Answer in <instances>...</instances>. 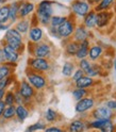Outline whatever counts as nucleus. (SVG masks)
Listing matches in <instances>:
<instances>
[{"label": "nucleus", "mask_w": 116, "mask_h": 132, "mask_svg": "<svg viewBox=\"0 0 116 132\" xmlns=\"http://www.w3.org/2000/svg\"><path fill=\"white\" fill-rule=\"evenodd\" d=\"M83 76H84V72H83V71H82V70L79 68V69H77L76 71H74V73H72L71 78H72V81L76 82V81H78L80 78H82Z\"/></svg>", "instance_id": "nucleus-37"}, {"label": "nucleus", "mask_w": 116, "mask_h": 132, "mask_svg": "<svg viewBox=\"0 0 116 132\" xmlns=\"http://www.w3.org/2000/svg\"><path fill=\"white\" fill-rule=\"evenodd\" d=\"M35 10V4L29 0H19L18 9V19L27 18L28 16Z\"/></svg>", "instance_id": "nucleus-10"}, {"label": "nucleus", "mask_w": 116, "mask_h": 132, "mask_svg": "<svg viewBox=\"0 0 116 132\" xmlns=\"http://www.w3.org/2000/svg\"><path fill=\"white\" fill-rule=\"evenodd\" d=\"M87 36H88V32L84 26H78L76 29H74L73 40H76L78 43H82L83 40L87 39Z\"/></svg>", "instance_id": "nucleus-17"}, {"label": "nucleus", "mask_w": 116, "mask_h": 132, "mask_svg": "<svg viewBox=\"0 0 116 132\" xmlns=\"http://www.w3.org/2000/svg\"><path fill=\"white\" fill-rule=\"evenodd\" d=\"M29 53L32 57H39V59H48L51 55L52 47L50 44L46 42H39L37 44H33L29 42Z\"/></svg>", "instance_id": "nucleus-3"}, {"label": "nucleus", "mask_w": 116, "mask_h": 132, "mask_svg": "<svg viewBox=\"0 0 116 132\" xmlns=\"http://www.w3.org/2000/svg\"><path fill=\"white\" fill-rule=\"evenodd\" d=\"M66 19H67V16L52 15L51 18H50V23H49V26H51L53 28H57V27H60Z\"/></svg>", "instance_id": "nucleus-28"}, {"label": "nucleus", "mask_w": 116, "mask_h": 132, "mask_svg": "<svg viewBox=\"0 0 116 132\" xmlns=\"http://www.w3.org/2000/svg\"><path fill=\"white\" fill-rule=\"evenodd\" d=\"M5 103H4V101L3 100H1L0 101V118L2 117V114H3V111H4V109H5Z\"/></svg>", "instance_id": "nucleus-42"}, {"label": "nucleus", "mask_w": 116, "mask_h": 132, "mask_svg": "<svg viewBox=\"0 0 116 132\" xmlns=\"http://www.w3.org/2000/svg\"><path fill=\"white\" fill-rule=\"evenodd\" d=\"M18 9H19V0L10 3V14L9 20L11 22H16L18 19Z\"/></svg>", "instance_id": "nucleus-21"}, {"label": "nucleus", "mask_w": 116, "mask_h": 132, "mask_svg": "<svg viewBox=\"0 0 116 132\" xmlns=\"http://www.w3.org/2000/svg\"><path fill=\"white\" fill-rule=\"evenodd\" d=\"M70 7L74 15L81 16V17H84L89 12V4L83 1V0H74V1L71 2Z\"/></svg>", "instance_id": "nucleus-9"}, {"label": "nucleus", "mask_w": 116, "mask_h": 132, "mask_svg": "<svg viewBox=\"0 0 116 132\" xmlns=\"http://www.w3.org/2000/svg\"><path fill=\"white\" fill-rule=\"evenodd\" d=\"M114 1V0H101V2H100V4H99L98 6H96V11H104V10H106L107 7H109L111 4H112V2Z\"/></svg>", "instance_id": "nucleus-35"}, {"label": "nucleus", "mask_w": 116, "mask_h": 132, "mask_svg": "<svg viewBox=\"0 0 116 132\" xmlns=\"http://www.w3.org/2000/svg\"><path fill=\"white\" fill-rule=\"evenodd\" d=\"M30 27H31L30 20L27 19V18H23V19H19L18 21H16L15 26H14V29L16 31H18L20 34L22 35V34H26V33L29 32Z\"/></svg>", "instance_id": "nucleus-18"}, {"label": "nucleus", "mask_w": 116, "mask_h": 132, "mask_svg": "<svg viewBox=\"0 0 116 132\" xmlns=\"http://www.w3.org/2000/svg\"><path fill=\"white\" fill-rule=\"evenodd\" d=\"M94 84V80L93 78L87 77V76H83L82 78H80L78 81L74 82V85H76V88H86L89 87Z\"/></svg>", "instance_id": "nucleus-23"}, {"label": "nucleus", "mask_w": 116, "mask_h": 132, "mask_svg": "<svg viewBox=\"0 0 116 132\" xmlns=\"http://www.w3.org/2000/svg\"><path fill=\"white\" fill-rule=\"evenodd\" d=\"M15 109H16L15 104H13V105H6L4 111H3V114H2L1 118H3L4 120H10L13 117H15Z\"/></svg>", "instance_id": "nucleus-27"}, {"label": "nucleus", "mask_w": 116, "mask_h": 132, "mask_svg": "<svg viewBox=\"0 0 116 132\" xmlns=\"http://www.w3.org/2000/svg\"><path fill=\"white\" fill-rule=\"evenodd\" d=\"M6 2H7V0H0V5L1 4H6Z\"/></svg>", "instance_id": "nucleus-47"}, {"label": "nucleus", "mask_w": 116, "mask_h": 132, "mask_svg": "<svg viewBox=\"0 0 116 132\" xmlns=\"http://www.w3.org/2000/svg\"><path fill=\"white\" fill-rule=\"evenodd\" d=\"M106 108L111 110H116V100H110L106 102Z\"/></svg>", "instance_id": "nucleus-41"}, {"label": "nucleus", "mask_w": 116, "mask_h": 132, "mask_svg": "<svg viewBox=\"0 0 116 132\" xmlns=\"http://www.w3.org/2000/svg\"><path fill=\"white\" fill-rule=\"evenodd\" d=\"M17 92L23 98V104H26L28 101H30L35 96V89L31 86V84L27 80H22L20 82Z\"/></svg>", "instance_id": "nucleus-7"}, {"label": "nucleus", "mask_w": 116, "mask_h": 132, "mask_svg": "<svg viewBox=\"0 0 116 132\" xmlns=\"http://www.w3.org/2000/svg\"><path fill=\"white\" fill-rule=\"evenodd\" d=\"M94 104H95V101L92 97H84L77 102L76 111L78 113H84V112L92 109L94 106Z\"/></svg>", "instance_id": "nucleus-12"}, {"label": "nucleus", "mask_w": 116, "mask_h": 132, "mask_svg": "<svg viewBox=\"0 0 116 132\" xmlns=\"http://www.w3.org/2000/svg\"><path fill=\"white\" fill-rule=\"evenodd\" d=\"M30 69L37 72H45L50 69V62L48 59H39V57H30L28 61Z\"/></svg>", "instance_id": "nucleus-5"}, {"label": "nucleus", "mask_w": 116, "mask_h": 132, "mask_svg": "<svg viewBox=\"0 0 116 132\" xmlns=\"http://www.w3.org/2000/svg\"><path fill=\"white\" fill-rule=\"evenodd\" d=\"M96 26V13L95 11H89L84 16V27L93 28Z\"/></svg>", "instance_id": "nucleus-25"}, {"label": "nucleus", "mask_w": 116, "mask_h": 132, "mask_svg": "<svg viewBox=\"0 0 116 132\" xmlns=\"http://www.w3.org/2000/svg\"><path fill=\"white\" fill-rule=\"evenodd\" d=\"M102 53V48L100 46H93L92 48L88 50V54H89V59L92 61H96L99 56Z\"/></svg>", "instance_id": "nucleus-30"}, {"label": "nucleus", "mask_w": 116, "mask_h": 132, "mask_svg": "<svg viewBox=\"0 0 116 132\" xmlns=\"http://www.w3.org/2000/svg\"><path fill=\"white\" fill-rule=\"evenodd\" d=\"M22 39H23L22 35L18 31H16L14 28H10L6 30L2 42L6 45H9L11 48H13L14 50L17 51L19 54H21L24 50V44H23Z\"/></svg>", "instance_id": "nucleus-2"}, {"label": "nucleus", "mask_w": 116, "mask_h": 132, "mask_svg": "<svg viewBox=\"0 0 116 132\" xmlns=\"http://www.w3.org/2000/svg\"><path fill=\"white\" fill-rule=\"evenodd\" d=\"M7 29H10V24H7V23H2V24H0V31H6Z\"/></svg>", "instance_id": "nucleus-43"}, {"label": "nucleus", "mask_w": 116, "mask_h": 132, "mask_svg": "<svg viewBox=\"0 0 116 132\" xmlns=\"http://www.w3.org/2000/svg\"><path fill=\"white\" fill-rule=\"evenodd\" d=\"M112 17V14L106 11H100L96 13V26L99 28H103L109 23L110 19Z\"/></svg>", "instance_id": "nucleus-14"}, {"label": "nucleus", "mask_w": 116, "mask_h": 132, "mask_svg": "<svg viewBox=\"0 0 116 132\" xmlns=\"http://www.w3.org/2000/svg\"><path fill=\"white\" fill-rule=\"evenodd\" d=\"M29 40L33 44H37L39 42H42L43 36H44V32L43 29L36 26V27H30L29 30Z\"/></svg>", "instance_id": "nucleus-13"}, {"label": "nucleus", "mask_w": 116, "mask_h": 132, "mask_svg": "<svg viewBox=\"0 0 116 132\" xmlns=\"http://www.w3.org/2000/svg\"><path fill=\"white\" fill-rule=\"evenodd\" d=\"M85 128H86L85 122L83 120L77 119V120H73L69 123L68 132H83Z\"/></svg>", "instance_id": "nucleus-22"}, {"label": "nucleus", "mask_w": 116, "mask_h": 132, "mask_svg": "<svg viewBox=\"0 0 116 132\" xmlns=\"http://www.w3.org/2000/svg\"><path fill=\"white\" fill-rule=\"evenodd\" d=\"M15 116L17 117L19 121H23L24 119H27L29 116V110L27 109V106L24 104H18L16 105L15 109Z\"/></svg>", "instance_id": "nucleus-20"}, {"label": "nucleus", "mask_w": 116, "mask_h": 132, "mask_svg": "<svg viewBox=\"0 0 116 132\" xmlns=\"http://www.w3.org/2000/svg\"><path fill=\"white\" fill-rule=\"evenodd\" d=\"M47 127L44 122H36V123H33V125H30L26 132H35V131H39V130H45Z\"/></svg>", "instance_id": "nucleus-34"}, {"label": "nucleus", "mask_w": 116, "mask_h": 132, "mask_svg": "<svg viewBox=\"0 0 116 132\" xmlns=\"http://www.w3.org/2000/svg\"><path fill=\"white\" fill-rule=\"evenodd\" d=\"M45 132H64V130L60 127H55V126H51V127H47L45 129Z\"/></svg>", "instance_id": "nucleus-38"}, {"label": "nucleus", "mask_w": 116, "mask_h": 132, "mask_svg": "<svg viewBox=\"0 0 116 132\" xmlns=\"http://www.w3.org/2000/svg\"><path fill=\"white\" fill-rule=\"evenodd\" d=\"M93 116L97 119H110L112 117V111L106 106H101L93 112Z\"/></svg>", "instance_id": "nucleus-16"}, {"label": "nucleus", "mask_w": 116, "mask_h": 132, "mask_svg": "<svg viewBox=\"0 0 116 132\" xmlns=\"http://www.w3.org/2000/svg\"><path fill=\"white\" fill-rule=\"evenodd\" d=\"M2 51H3V56H4V60L7 63H14L16 64L19 60V53L17 51H15L13 48H11L9 45H6L2 42Z\"/></svg>", "instance_id": "nucleus-11"}, {"label": "nucleus", "mask_w": 116, "mask_h": 132, "mask_svg": "<svg viewBox=\"0 0 116 132\" xmlns=\"http://www.w3.org/2000/svg\"><path fill=\"white\" fill-rule=\"evenodd\" d=\"M36 17L38 23L42 26L48 27L50 23V18L53 15V2L50 0H43L40 1L36 7Z\"/></svg>", "instance_id": "nucleus-1"}, {"label": "nucleus", "mask_w": 116, "mask_h": 132, "mask_svg": "<svg viewBox=\"0 0 116 132\" xmlns=\"http://www.w3.org/2000/svg\"><path fill=\"white\" fill-rule=\"evenodd\" d=\"M3 63H5V60H4V57H3V56H1V55H0V64H3Z\"/></svg>", "instance_id": "nucleus-46"}, {"label": "nucleus", "mask_w": 116, "mask_h": 132, "mask_svg": "<svg viewBox=\"0 0 116 132\" xmlns=\"http://www.w3.org/2000/svg\"><path fill=\"white\" fill-rule=\"evenodd\" d=\"M9 14H10V4H3L0 7V24L6 23L9 21Z\"/></svg>", "instance_id": "nucleus-26"}, {"label": "nucleus", "mask_w": 116, "mask_h": 132, "mask_svg": "<svg viewBox=\"0 0 116 132\" xmlns=\"http://www.w3.org/2000/svg\"><path fill=\"white\" fill-rule=\"evenodd\" d=\"M48 28H49V33H50L52 36L59 37V34H57V29H56V28H53V27H51V26H48ZM59 38H60V37H59Z\"/></svg>", "instance_id": "nucleus-40"}, {"label": "nucleus", "mask_w": 116, "mask_h": 132, "mask_svg": "<svg viewBox=\"0 0 116 132\" xmlns=\"http://www.w3.org/2000/svg\"><path fill=\"white\" fill-rule=\"evenodd\" d=\"M12 80H13L12 75H11L10 77H7V78L2 79L1 81H0V88H2V89H6V88H7V86H9V85L12 83Z\"/></svg>", "instance_id": "nucleus-36"}, {"label": "nucleus", "mask_w": 116, "mask_h": 132, "mask_svg": "<svg viewBox=\"0 0 116 132\" xmlns=\"http://www.w3.org/2000/svg\"><path fill=\"white\" fill-rule=\"evenodd\" d=\"M3 101L5 105H13L15 104V93L13 90H6L4 97H3Z\"/></svg>", "instance_id": "nucleus-31"}, {"label": "nucleus", "mask_w": 116, "mask_h": 132, "mask_svg": "<svg viewBox=\"0 0 116 132\" xmlns=\"http://www.w3.org/2000/svg\"><path fill=\"white\" fill-rule=\"evenodd\" d=\"M45 118H46V120H47L48 122H53V121H55L56 118H57V113H56L53 109L49 108V109L46 111Z\"/></svg>", "instance_id": "nucleus-33"}, {"label": "nucleus", "mask_w": 116, "mask_h": 132, "mask_svg": "<svg viewBox=\"0 0 116 132\" xmlns=\"http://www.w3.org/2000/svg\"><path fill=\"white\" fill-rule=\"evenodd\" d=\"M100 0H87V3L88 4H97Z\"/></svg>", "instance_id": "nucleus-45"}, {"label": "nucleus", "mask_w": 116, "mask_h": 132, "mask_svg": "<svg viewBox=\"0 0 116 132\" xmlns=\"http://www.w3.org/2000/svg\"><path fill=\"white\" fill-rule=\"evenodd\" d=\"M26 72H27V81L34 89L39 90V89H43L47 86V78L42 72L34 71L30 68H28V70Z\"/></svg>", "instance_id": "nucleus-4"}, {"label": "nucleus", "mask_w": 116, "mask_h": 132, "mask_svg": "<svg viewBox=\"0 0 116 132\" xmlns=\"http://www.w3.org/2000/svg\"><path fill=\"white\" fill-rule=\"evenodd\" d=\"M4 94H5V89H2V88H0V101H1V100H3Z\"/></svg>", "instance_id": "nucleus-44"}, {"label": "nucleus", "mask_w": 116, "mask_h": 132, "mask_svg": "<svg viewBox=\"0 0 116 132\" xmlns=\"http://www.w3.org/2000/svg\"><path fill=\"white\" fill-rule=\"evenodd\" d=\"M88 50H89V42L87 39H85L82 43H80L79 49H78V51H77V53L74 56L79 60L85 59V57L87 56V54H88Z\"/></svg>", "instance_id": "nucleus-19"}, {"label": "nucleus", "mask_w": 116, "mask_h": 132, "mask_svg": "<svg viewBox=\"0 0 116 132\" xmlns=\"http://www.w3.org/2000/svg\"><path fill=\"white\" fill-rule=\"evenodd\" d=\"M79 45L80 43L76 42V40H69V42L65 45V52L67 55H70V56H73L76 55L78 49H79Z\"/></svg>", "instance_id": "nucleus-24"}, {"label": "nucleus", "mask_w": 116, "mask_h": 132, "mask_svg": "<svg viewBox=\"0 0 116 132\" xmlns=\"http://www.w3.org/2000/svg\"><path fill=\"white\" fill-rule=\"evenodd\" d=\"M0 7H1V5H0Z\"/></svg>", "instance_id": "nucleus-49"}, {"label": "nucleus", "mask_w": 116, "mask_h": 132, "mask_svg": "<svg viewBox=\"0 0 116 132\" xmlns=\"http://www.w3.org/2000/svg\"><path fill=\"white\" fill-rule=\"evenodd\" d=\"M86 94H87V92L85 88H74L72 90V96L77 101L81 100L82 98H84Z\"/></svg>", "instance_id": "nucleus-32"}, {"label": "nucleus", "mask_w": 116, "mask_h": 132, "mask_svg": "<svg viewBox=\"0 0 116 132\" xmlns=\"http://www.w3.org/2000/svg\"><path fill=\"white\" fill-rule=\"evenodd\" d=\"M114 68H115V71H116V59L114 60Z\"/></svg>", "instance_id": "nucleus-48"}, {"label": "nucleus", "mask_w": 116, "mask_h": 132, "mask_svg": "<svg viewBox=\"0 0 116 132\" xmlns=\"http://www.w3.org/2000/svg\"><path fill=\"white\" fill-rule=\"evenodd\" d=\"M15 93V92H14ZM15 104H23V98L19 95L18 92H16L15 93Z\"/></svg>", "instance_id": "nucleus-39"}, {"label": "nucleus", "mask_w": 116, "mask_h": 132, "mask_svg": "<svg viewBox=\"0 0 116 132\" xmlns=\"http://www.w3.org/2000/svg\"><path fill=\"white\" fill-rule=\"evenodd\" d=\"M50 1H51V0H50Z\"/></svg>", "instance_id": "nucleus-50"}, {"label": "nucleus", "mask_w": 116, "mask_h": 132, "mask_svg": "<svg viewBox=\"0 0 116 132\" xmlns=\"http://www.w3.org/2000/svg\"><path fill=\"white\" fill-rule=\"evenodd\" d=\"M56 29L60 38H67L73 34L74 29H76V24H74V21L71 19V16H68L67 19Z\"/></svg>", "instance_id": "nucleus-6"}, {"label": "nucleus", "mask_w": 116, "mask_h": 132, "mask_svg": "<svg viewBox=\"0 0 116 132\" xmlns=\"http://www.w3.org/2000/svg\"><path fill=\"white\" fill-rule=\"evenodd\" d=\"M74 70V64L72 62H65L62 68V73L65 77H71Z\"/></svg>", "instance_id": "nucleus-29"}, {"label": "nucleus", "mask_w": 116, "mask_h": 132, "mask_svg": "<svg viewBox=\"0 0 116 132\" xmlns=\"http://www.w3.org/2000/svg\"><path fill=\"white\" fill-rule=\"evenodd\" d=\"M15 67H16V64H14V63L5 62L3 64H0V81L4 78L10 77L13 73Z\"/></svg>", "instance_id": "nucleus-15"}, {"label": "nucleus", "mask_w": 116, "mask_h": 132, "mask_svg": "<svg viewBox=\"0 0 116 132\" xmlns=\"http://www.w3.org/2000/svg\"><path fill=\"white\" fill-rule=\"evenodd\" d=\"M87 128L98 129L100 132H115V127L110 119H97L88 123Z\"/></svg>", "instance_id": "nucleus-8"}]
</instances>
